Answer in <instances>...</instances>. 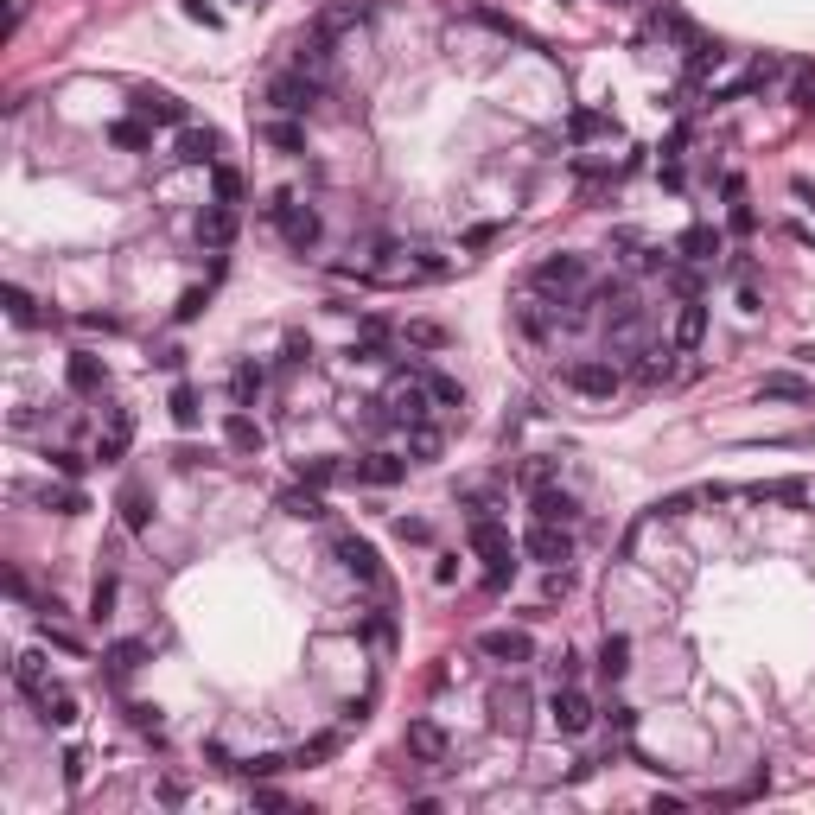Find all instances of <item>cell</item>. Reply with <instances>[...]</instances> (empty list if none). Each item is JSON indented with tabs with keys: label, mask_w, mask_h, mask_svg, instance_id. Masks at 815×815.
Listing matches in <instances>:
<instances>
[{
	"label": "cell",
	"mask_w": 815,
	"mask_h": 815,
	"mask_svg": "<svg viewBox=\"0 0 815 815\" xmlns=\"http://www.w3.org/2000/svg\"><path fill=\"white\" fill-rule=\"evenodd\" d=\"M465 542H472V554L484 561V586H491V593H504V586L516 580V542H510V529L497 523V516H472Z\"/></svg>",
	"instance_id": "1"
},
{
	"label": "cell",
	"mask_w": 815,
	"mask_h": 815,
	"mask_svg": "<svg viewBox=\"0 0 815 815\" xmlns=\"http://www.w3.org/2000/svg\"><path fill=\"white\" fill-rule=\"evenodd\" d=\"M262 211L274 217V230H281V242H287L293 255H312V249H319V230H325V223H319V211H312V204H300L293 192H274Z\"/></svg>",
	"instance_id": "2"
},
{
	"label": "cell",
	"mask_w": 815,
	"mask_h": 815,
	"mask_svg": "<svg viewBox=\"0 0 815 815\" xmlns=\"http://www.w3.org/2000/svg\"><path fill=\"white\" fill-rule=\"evenodd\" d=\"M548 720H554V733L580 739L586 726H593V695H586V688H574V682H561V688L548 695Z\"/></svg>",
	"instance_id": "3"
},
{
	"label": "cell",
	"mask_w": 815,
	"mask_h": 815,
	"mask_svg": "<svg viewBox=\"0 0 815 815\" xmlns=\"http://www.w3.org/2000/svg\"><path fill=\"white\" fill-rule=\"evenodd\" d=\"M389 414H395V427H414V421H427L433 414V389H427V376H395L389 383V402H383Z\"/></svg>",
	"instance_id": "4"
},
{
	"label": "cell",
	"mask_w": 815,
	"mask_h": 815,
	"mask_svg": "<svg viewBox=\"0 0 815 815\" xmlns=\"http://www.w3.org/2000/svg\"><path fill=\"white\" fill-rule=\"evenodd\" d=\"M319 96H325L319 71H287V77H274V83H268V102H274L281 115H306Z\"/></svg>",
	"instance_id": "5"
},
{
	"label": "cell",
	"mask_w": 815,
	"mask_h": 815,
	"mask_svg": "<svg viewBox=\"0 0 815 815\" xmlns=\"http://www.w3.org/2000/svg\"><path fill=\"white\" fill-rule=\"evenodd\" d=\"M523 548H529L542 567H567V561H574V535H567V523H542V516L529 523Z\"/></svg>",
	"instance_id": "6"
},
{
	"label": "cell",
	"mask_w": 815,
	"mask_h": 815,
	"mask_svg": "<svg viewBox=\"0 0 815 815\" xmlns=\"http://www.w3.org/2000/svg\"><path fill=\"white\" fill-rule=\"evenodd\" d=\"M332 554H338V567H344L357 586H383V561H376V548L363 542V535H338Z\"/></svg>",
	"instance_id": "7"
},
{
	"label": "cell",
	"mask_w": 815,
	"mask_h": 815,
	"mask_svg": "<svg viewBox=\"0 0 815 815\" xmlns=\"http://www.w3.org/2000/svg\"><path fill=\"white\" fill-rule=\"evenodd\" d=\"M491 726L497 733H523L529 726V688L523 682H497L491 688Z\"/></svg>",
	"instance_id": "8"
},
{
	"label": "cell",
	"mask_w": 815,
	"mask_h": 815,
	"mask_svg": "<svg viewBox=\"0 0 815 815\" xmlns=\"http://www.w3.org/2000/svg\"><path fill=\"white\" fill-rule=\"evenodd\" d=\"M618 363H599V357H586V363H574V370H567V389H580V395H593V402H612L618 395Z\"/></svg>",
	"instance_id": "9"
},
{
	"label": "cell",
	"mask_w": 815,
	"mask_h": 815,
	"mask_svg": "<svg viewBox=\"0 0 815 815\" xmlns=\"http://www.w3.org/2000/svg\"><path fill=\"white\" fill-rule=\"evenodd\" d=\"M402 478H408V459H395V453H363V459H351V484L389 491V484H402Z\"/></svg>",
	"instance_id": "10"
},
{
	"label": "cell",
	"mask_w": 815,
	"mask_h": 815,
	"mask_svg": "<svg viewBox=\"0 0 815 815\" xmlns=\"http://www.w3.org/2000/svg\"><path fill=\"white\" fill-rule=\"evenodd\" d=\"M478 650L491 656V663H529V656H535L529 631H510V624H497V631H484V637H478Z\"/></svg>",
	"instance_id": "11"
},
{
	"label": "cell",
	"mask_w": 815,
	"mask_h": 815,
	"mask_svg": "<svg viewBox=\"0 0 815 815\" xmlns=\"http://www.w3.org/2000/svg\"><path fill=\"white\" fill-rule=\"evenodd\" d=\"M217 153H223V134L217 128H185L179 147H172V160H179V166H217Z\"/></svg>",
	"instance_id": "12"
},
{
	"label": "cell",
	"mask_w": 815,
	"mask_h": 815,
	"mask_svg": "<svg viewBox=\"0 0 815 815\" xmlns=\"http://www.w3.org/2000/svg\"><path fill=\"white\" fill-rule=\"evenodd\" d=\"M13 688H20V695L32 701V707H39L45 695H51V688H58V682H51V669H45V656H13Z\"/></svg>",
	"instance_id": "13"
},
{
	"label": "cell",
	"mask_w": 815,
	"mask_h": 815,
	"mask_svg": "<svg viewBox=\"0 0 815 815\" xmlns=\"http://www.w3.org/2000/svg\"><path fill=\"white\" fill-rule=\"evenodd\" d=\"M580 281H586V262H580V255H548V262H535V287L574 293Z\"/></svg>",
	"instance_id": "14"
},
{
	"label": "cell",
	"mask_w": 815,
	"mask_h": 815,
	"mask_svg": "<svg viewBox=\"0 0 815 815\" xmlns=\"http://www.w3.org/2000/svg\"><path fill=\"white\" fill-rule=\"evenodd\" d=\"M128 440H134V414L128 408H109V427H102V440H96V465H121Z\"/></svg>",
	"instance_id": "15"
},
{
	"label": "cell",
	"mask_w": 815,
	"mask_h": 815,
	"mask_svg": "<svg viewBox=\"0 0 815 815\" xmlns=\"http://www.w3.org/2000/svg\"><path fill=\"white\" fill-rule=\"evenodd\" d=\"M64 383H71L77 395H102V389H109V363L90 357V351H77L71 363H64Z\"/></svg>",
	"instance_id": "16"
},
{
	"label": "cell",
	"mask_w": 815,
	"mask_h": 815,
	"mask_svg": "<svg viewBox=\"0 0 815 815\" xmlns=\"http://www.w3.org/2000/svg\"><path fill=\"white\" fill-rule=\"evenodd\" d=\"M223 440H230V453H242V459H255L268 446V433H262V421H255V414H230V421H223Z\"/></svg>",
	"instance_id": "17"
},
{
	"label": "cell",
	"mask_w": 815,
	"mask_h": 815,
	"mask_svg": "<svg viewBox=\"0 0 815 815\" xmlns=\"http://www.w3.org/2000/svg\"><path fill=\"white\" fill-rule=\"evenodd\" d=\"M701 344H707V306L688 293L682 312H675V351H701Z\"/></svg>",
	"instance_id": "18"
},
{
	"label": "cell",
	"mask_w": 815,
	"mask_h": 815,
	"mask_svg": "<svg viewBox=\"0 0 815 815\" xmlns=\"http://www.w3.org/2000/svg\"><path fill=\"white\" fill-rule=\"evenodd\" d=\"M134 115H141V121H185V102L172 96V90L141 83V90H134Z\"/></svg>",
	"instance_id": "19"
},
{
	"label": "cell",
	"mask_w": 815,
	"mask_h": 815,
	"mask_svg": "<svg viewBox=\"0 0 815 815\" xmlns=\"http://www.w3.org/2000/svg\"><path fill=\"white\" fill-rule=\"evenodd\" d=\"M535 516H542V523H574V516H580V497L561 491V484H535Z\"/></svg>",
	"instance_id": "20"
},
{
	"label": "cell",
	"mask_w": 815,
	"mask_h": 815,
	"mask_svg": "<svg viewBox=\"0 0 815 815\" xmlns=\"http://www.w3.org/2000/svg\"><path fill=\"white\" fill-rule=\"evenodd\" d=\"M516 325H523L535 344H548L554 332H561V300H554V312H548L542 300H523V306H516Z\"/></svg>",
	"instance_id": "21"
},
{
	"label": "cell",
	"mask_w": 815,
	"mask_h": 815,
	"mask_svg": "<svg viewBox=\"0 0 815 815\" xmlns=\"http://www.w3.org/2000/svg\"><path fill=\"white\" fill-rule=\"evenodd\" d=\"M402 745H408V758H421V765H440V758H446V733L433 720H414Z\"/></svg>",
	"instance_id": "22"
},
{
	"label": "cell",
	"mask_w": 815,
	"mask_h": 815,
	"mask_svg": "<svg viewBox=\"0 0 815 815\" xmlns=\"http://www.w3.org/2000/svg\"><path fill=\"white\" fill-rule=\"evenodd\" d=\"M230 236H236V211L230 204H211V211L198 217V242L204 249H230Z\"/></svg>",
	"instance_id": "23"
},
{
	"label": "cell",
	"mask_w": 815,
	"mask_h": 815,
	"mask_svg": "<svg viewBox=\"0 0 815 815\" xmlns=\"http://www.w3.org/2000/svg\"><path fill=\"white\" fill-rule=\"evenodd\" d=\"M599 675H605V682H624V675H631V637H624V631H605V644H599Z\"/></svg>",
	"instance_id": "24"
},
{
	"label": "cell",
	"mask_w": 815,
	"mask_h": 815,
	"mask_svg": "<svg viewBox=\"0 0 815 815\" xmlns=\"http://www.w3.org/2000/svg\"><path fill=\"white\" fill-rule=\"evenodd\" d=\"M675 255H682V262H714V255H720V230H714V223H695V230H682Z\"/></svg>",
	"instance_id": "25"
},
{
	"label": "cell",
	"mask_w": 815,
	"mask_h": 815,
	"mask_svg": "<svg viewBox=\"0 0 815 815\" xmlns=\"http://www.w3.org/2000/svg\"><path fill=\"white\" fill-rule=\"evenodd\" d=\"M281 510L293 516V523H319V516H325V497L312 491V484H293V491H281Z\"/></svg>",
	"instance_id": "26"
},
{
	"label": "cell",
	"mask_w": 815,
	"mask_h": 815,
	"mask_svg": "<svg viewBox=\"0 0 815 815\" xmlns=\"http://www.w3.org/2000/svg\"><path fill=\"white\" fill-rule=\"evenodd\" d=\"M351 357H357V363H383V357H389V325H383V319H363Z\"/></svg>",
	"instance_id": "27"
},
{
	"label": "cell",
	"mask_w": 815,
	"mask_h": 815,
	"mask_svg": "<svg viewBox=\"0 0 815 815\" xmlns=\"http://www.w3.org/2000/svg\"><path fill=\"white\" fill-rule=\"evenodd\" d=\"M109 141H115V147H128V153H147V147H153V121H141V115L109 121Z\"/></svg>",
	"instance_id": "28"
},
{
	"label": "cell",
	"mask_w": 815,
	"mask_h": 815,
	"mask_svg": "<svg viewBox=\"0 0 815 815\" xmlns=\"http://www.w3.org/2000/svg\"><path fill=\"white\" fill-rule=\"evenodd\" d=\"M758 395H765V402H809V383L790 376V370H771L765 383H758Z\"/></svg>",
	"instance_id": "29"
},
{
	"label": "cell",
	"mask_w": 815,
	"mask_h": 815,
	"mask_svg": "<svg viewBox=\"0 0 815 815\" xmlns=\"http://www.w3.org/2000/svg\"><path fill=\"white\" fill-rule=\"evenodd\" d=\"M39 720H45V726H77V695L58 682V688H51V695L39 701Z\"/></svg>",
	"instance_id": "30"
},
{
	"label": "cell",
	"mask_w": 815,
	"mask_h": 815,
	"mask_svg": "<svg viewBox=\"0 0 815 815\" xmlns=\"http://www.w3.org/2000/svg\"><path fill=\"white\" fill-rule=\"evenodd\" d=\"M599 134H612V115L605 109H574L567 115V141H599Z\"/></svg>",
	"instance_id": "31"
},
{
	"label": "cell",
	"mask_w": 815,
	"mask_h": 815,
	"mask_svg": "<svg viewBox=\"0 0 815 815\" xmlns=\"http://www.w3.org/2000/svg\"><path fill=\"white\" fill-rule=\"evenodd\" d=\"M440 446H446V440H440V427H433V421H414V427H408V459H414V465L440 459Z\"/></svg>",
	"instance_id": "32"
},
{
	"label": "cell",
	"mask_w": 815,
	"mask_h": 815,
	"mask_svg": "<svg viewBox=\"0 0 815 815\" xmlns=\"http://www.w3.org/2000/svg\"><path fill=\"white\" fill-rule=\"evenodd\" d=\"M102 663H109V682H128V675L147 663V644H134V637H128V644H115L109 656H102Z\"/></svg>",
	"instance_id": "33"
},
{
	"label": "cell",
	"mask_w": 815,
	"mask_h": 815,
	"mask_svg": "<svg viewBox=\"0 0 815 815\" xmlns=\"http://www.w3.org/2000/svg\"><path fill=\"white\" fill-rule=\"evenodd\" d=\"M338 478H351V465H338V459H300V484H312V491H325V484H338Z\"/></svg>",
	"instance_id": "34"
},
{
	"label": "cell",
	"mask_w": 815,
	"mask_h": 815,
	"mask_svg": "<svg viewBox=\"0 0 815 815\" xmlns=\"http://www.w3.org/2000/svg\"><path fill=\"white\" fill-rule=\"evenodd\" d=\"M39 504H45V510H58V516H83V510H90V504H83V491H77V478H71V484H58V491L45 484Z\"/></svg>",
	"instance_id": "35"
},
{
	"label": "cell",
	"mask_w": 815,
	"mask_h": 815,
	"mask_svg": "<svg viewBox=\"0 0 815 815\" xmlns=\"http://www.w3.org/2000/svg\"><path fill=\"white\" fill-rule=\"evenodd\" d=\"M262 383H268V376H262V363H236V376H230V395H236V408H249L255 395H262Z\"/></svg>",
	"instance_id": "36"
},
{
	"label": "cell",
	"mask_w": 815,
	"mask_h": 815,
	"mask_svg": "<svg viewBox=\"0 0 815 815\" xmlns=\"http://www.w3.org/2000/svg\"><path fill=\"white\" fill-rule=\"evenodd\" d=\"M121 523H128L134 535L153 529V510H147V491H141V484H128V491H121Z\"/></svg>",
	"instance_id": "37"
},
{
	"label": "cell",
	"mask_w": 815,
	"mask_h": 815,
	"mask_svg": "<svg viewBox=\"0 0 815 815\" xmlns=\"http://www.w3.org/2000/svg\"><path fill=\"white\" fill-rule=\"evenodd\" d=\"M262 134H268V147H281V153H300L306 147V128H300V121H287V115H274Z\"/></svg>",
	"instance_id": "38"
},
{
	"label": "cell",
	"mask_w": 815,
	"mask_h": 815,
	"mask_svg": "<svg viewBox=\"0 0 815 815\" xmlns=\"http://www.w3.org/2000/svg\"><path fill=\"white\" fill-rule=\"evenodd\" d=\"M128 726H134L141 739H153V745L166 739V720H160V707H147V701H128Z\"/></svg>",
	"instance_id": "39"
},
{
	"label": "cell",
	"mask_w": 815,
	"mask_h": 815,
	"mask_svg": "<svg viewBox=\"0 0 815 815\" xmlns=\"http://www.w3.org/2000/svg\"><path fill=\"white\" fill-rule=\"evenodd\" d=\"M675 376V351H644V363H637V383L656 389V383H669Z\"/></svg>",
	"instance_id": "40"
},
{
	"label": "cell",
	"mask_w": 815,
	"mask_h": 815,
	"mask_svg": "<svg viewBox=\"0 0 815 815\" xmlns=\"http://www.w3.org/2000/svg\"><path fill=\"white\" fill-rule=\"evenodd\" d=\"M338 745H344V733H312L300 752H293V765H325V758H332Z\"/></svg>",
	"instance_id": "41"
},
{
	"label": "cell",
	"mask_w": 815,
	"mask_h": 815,
	"mask_svg": "<svg viewBox=\"0 0 815 815\" xmlns=\"http://www.w3.org/2000/svg\"><path fill=\"white\" fill-rule=\"evenodd\" d=\"M115 599H121V580H115V574H102V580H96V593H90V618H96V624H109V618H115Z\"/></svg>",
	"instance_id": "42"
},
{
	"label": "cell",
	"mask_w": 815,
	"mask_h": 815,
	"mask_svg": "<svg viewBox=\"0 0 815 815\" xmlns=\"http://www.w3.org/2000/svg\"><path fill=\"white\" fill-rule=\"evenodd\" d=\"M166 408H172V421H179V427H198V421H204V408H198V389H192V383L172 389V402H166Z\"/></svg>",
	"instance_id": "43"
},
{
	"label": "cell",
	"mask_w": 815,
	"mask_h": 815,
	"mask_svg": "<svg viewBox=\"0 0 815 815\" xmlns=\"http://www.w3.org/2000/svg\"><path fill=\"white\" fill-rule=\"evenodd\" d=\"M7 312H13V325H39V319H45L39 300H32L26 287H7Z\"/></svg>",
	"instance_id": "44"
},
{
	"label": "cell",
	"mask_w": 815,
	"mask_h": 815,
	"mask_svg": "<svg viewBox=\"0 0 815 815\" xmlns=\"http://www.w3.org/2000/svg\"><path fill=\"white\" fill-rule=\"evenodd\" d=\"M204 306H211V287H185V293H179V306H172V319H179V325H192Z\"/></svg>",
	"instance_id": "45"
},
{
	"label": "cell",
	"mask_w": 815,
	"mask_h": 815,
	"mask_svg": "<svg viewBox=\"0 0 815 815\" xmlns=\"http://www.w3.org/2000/svg\"><path fill=\"white\" fill-rule=\"evenodd\" d=\"M395 542H408V548H427V542H433V529L421 523V516H395Z\"/></svg>",
	"instance_id": "46"
},
{
	"label": "cell",
	"mask_w": 815,
	"mask_h": 815,
	"mask_svg": "<svg viewBox=\"0 0 815 815\" xmlns=\"http://www.w3.org/2000/svg\"><path fill=\"white\" fill-rule=\"evenodd\" d=\"M427 389H433V402H440V408H465V389L453 383V376H427Z\"/></svg>",
	"instance_id": "47"
},
{
	"label": "cell",
	"mask_w": 815,
	"mask_h": 815,
	"mask_svg": "<svg viewBox=\"0 0 815 815\" xmlns=\"http://www.w3.org/2000/svg\"><path fill=\"white\" fill-rule=\"evenodd\" d=\"M293 758H274V752H262V758H249V765H236V771H249V777H274V771H287Z\"/></svg>",
	"instance_id": "48"
},
{
	"label": "cell",
	"mask_w": 815,
	"mask_h": 815,
	"mask_svg": "<svg viewBox=\"0 0 815 815\" xmlns=\"http://www.w3.org/2000/svg\"><path fill=\"white\" fill-rule=\"evenodd\" d=\"M408 344H421V351H433V344H446V332H440V325H408Z\"/></svg>",
	"instance_id": "49"
},
{
	"label": "cell",
	"mask_w": 815,
	"mask_h": 815,
	"mask_svg": "<svg viewBox=\"0 0 815 815\" xmlns=\"http://www.w3.org/2000/svg\"><path fill=\"white\" fill-rule=\"evenodd\" d=\"M459 504H465V510H472V516H497V491H465V497H459Z\"/></svg>",
	"instance_id": "50"
},
{
	"label": "cell",
	"mask_w": 815,
	"mask_h": 815,
	"mask_svg": "<svg viewBox=\"0 0 815 815\" xmlns=\"http://www.w3.org/2000/svg\"><path fill=\"white\" fill-rule=\"evenodd\" d=\"M236 192H242V179L230 166H217V204H236Z\"/></svg>",
	"instance_id": "51"
},
{
	"label": "cell",
	"mask_w": 815,
	"mask_h": 815,
	"mask_svg": "<svg viewBox=\"0 0 815 815\" xmlns=\"http://www.w3.org/2000/svg\"><path fill=\"white\" fill-rule=\"evenodd\" d=\"M51 465H58V478H83V465H90V459H83V453H51Z\"/></svg>",
	"instance_id": "52"
},
{
	"label": "cell",
	"mask_w": 815,
	"mask_h": 815,
	"mask_svg": "<svg viewBox=\"0 0 815 815\" xmlns=\"http://www.w3.org/2000/svg\"><path fill=\"white\" fill-rule=\"evenodd\" d=\"M605 720H612V733L624 739V733H631V726H637V707H624V701H618V707H612V714H605Z\"/></svg>",
	"instance_id": "53"
},
{
	"label": "cell",
	"mask_w": 815,
	"mask_h": 815,
	"mask_svg": "<svg viewBox=\"0 0 815 815\" xmlns=\"http://www.w3.org/2000/svg\"><path fill=\"white\" fill-rule=\"evenodd\" d=\"M433 580L453 586V580H459V554H440V561H433Z\"/></svg>",
	"instance_id": "54"
},
{
	"label": "cell",
	"mask_w": 815,
	"mask_h": 815,
	"mask_svg": "<svg viewBox=\"0 0 815 815\" xmlns=\"http://www.w3.org/2000/svg\"><path fill=\"white\" fill-rule=\"evenodd\" d=\"M204 459H211V453H198V446H179V453H172V465H179V472H198Z\"/></svg>",
	"instance_id": "55"
},
{
	"label": "cell",
	"mask_w": 815,
	"mask_h": 815,
	"mask_svg": "<svg viewBox=\"0 0 815 815\" xmlns=\"http://www.w3.org/2000/svg\"><path fill=\"white\" fill-rule=\"evenodd\" d=\"M64 784H71V790L83 784V752H77V745H71V752H64Z\"/></svg>",
	"instance_id": "56"
},
{
	"label": "cell",
	"mask_w": 815,
	"mask_h": 815,
	"mask_svg": "<svg viewBox=\"0 0 815 815\" xmlns=\"http://www.w3.org/2000/svg\"><path fill=\"white\" fill-rule=\"evenodd\" d=\"M554 675H561V682H574V675H580V656L561 650V656H554Z\"/></svg>",
	"instance_id": "57"
},
{
	"label": "cell",
	"mask_w": 815,
	"mask_h": 815,
	"mask_svg": "<svg viewBox=\"0 0 815 815\" xmlns=\"http://www.w3.org/2000/svg\"><path fill=\"white\" fill-rule=\"evenodd\" d=\"M637 268L656 274V268H669V255H663V249H644V255H637Z\"/></svg>",
	"instance_id": "58"
},
{
	"label": "cell",
	"mask_w": 815,
	"mask_h": 815,
	"mask_svg": "<svg viewBox=\"0 0 815 815\" xmlns=\"http://www.w3.org/2000/svg\"><path fill=\"white\" fill-rule=\"evenodd\" d=\"M185 13H192V20H204V26H217V7H204V0H185Z\"/></svg>",
	"instance_id": "59"
},
{
	"label": "cell",
	"mask_w": 815,
	"mask_h": 815,
	"mask_svg": "<svg viewBox=\"0 0 815 815\" xmlns=\"http://www.w3.org/2000/svg\"><path fill=\"white\" fill-rule=\"evenodd\" d=\"M612 7H637V0H612Z\"/></svg>",
	"instance_id": "60"
}]
</instances>
